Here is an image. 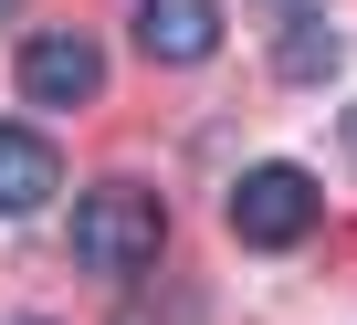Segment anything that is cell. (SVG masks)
Instances as JSON below:
<instances>
[{
	"mask_svg": "<svg viewBox=\"0 0 357 325\" xmlns=\"http://www.w3.org/2000/svg\"><path fill=\"white\" fill-rule=\"evenodd\" d=\"M158 241H168V210H158L147 189L105 179V189L74 200V262H84V273H147Z\"/></svg>",
	"mask_w": 357,
	"mask_h": 325,
	"instance_id": "obj_1",
	"label": "cell"
},
{
	"mask_svg": "<svg viewBox=\"0 0 357 325\" xmlns=\"http://www.w3.org/2000/svg\"><path fill=\"white\" fill-rule=\"evenodd\" d=\"M315 210H326V189L294 168V157H263V168L231 179V241L242 252H294L315 231Z\"/></svg>",
	"mask_w": 357,
	"mask_h": 325,
	"instance_id": "obj_2",
	"label": "cell"
},
{
	"mask_svg": "<svg viewBox=\"0 0 357 325\" xmlns=\"http://www.w3.org/2000/svg\"><path fill=\"white\" fill-rule=\"evenodd\" d=\"M22 95L53 105V116L95 105V95H105V42H95V32H32V42H22Z\"/></svg>",
	"mask_w": 357,
	"mask_h": 325,
	"instance_id": "obj_3",
	"label": "cell"
},
{
	"mask_svg": "<svg viewBox=\"0 0 357 325\" xmlns=\"http://www.w3.org/2000/svg\"><path fill=\"white\" fill-rule=\"evenodd\" d=\"M137 53L147 63H211L221 53V0H137Z\"/></svg>",
	"mask_w": 357,
	"mask_h": 325,
	"instance_id": "obj_4",
	"label": "cell"
},
{
	"mask_svg": "<svg viewBox=\"0 0 357 325\" xmlns=\"http://www.w3.org/2000/svg\"><path fill=\"white\" fill-rule=\"evenodd\" d=\"M53 189H63V157H53V136H32V126H0V221L43 210Z\"/></svg>",
	"mask_w": 357,
	"mask_h": 325,
	"instance_id": "obj_5",
	"label": "cell"
},
{
	"mask_svg": "<svg viewBox=\"0 0 357 325\" xmlns=\"http://www.w3.org/2000/svg\"><path fill=\"white\" fill-rule=\"evenodd\" d=\"M273 74L284 84H315V74H336V32L305 11V22H284V42H273Z\"/></svg>",
	"mask_w": 357,
	"mask_h": 325,
	"instance_id": "obj_6",
	"label": "cell"
},
{
	"mask_svg": "<svg viewBox=\"0 0 357 325\" xmlns=\"http://www.w3.org/2000/svg\"><path fill=\"white\" fill-rule=\"evenodd\" d=\"M347 157H357V105H347Z\"/></svg>",
	"mask_w": 357,
	"mask_h": 325,
	"instance_id": "obj_7",
	"label": "cell"
},
{
	"mask_svg": "<svg viewBox=\"0 0 357 325\" xmlns=\"http://www.w3.org/2000/svg\"><path fill=\"white\" fill-rule=\"evenodd\" d=\"M22 325H53V315H22Z\"/></svg>",
	"mask_w": 357,
	"mask_h": 325,
	"instance_id": "obj_8",
	"label": "cell"
},
{
	"mask_svg": "<svg viewBox=\"0 0 357 325\" xmlns=\"http://www.w3.org/2000/svg\"><path fill=\"white\" fill-rule=\"evenodd\" d=\"M0 11H11V0H0Z\"/></svg>",
	"mask_w": 357,
	"mask_h": 325,
	"instance_id": "obj_9",
	"label": "cell"
}]
</instances>
